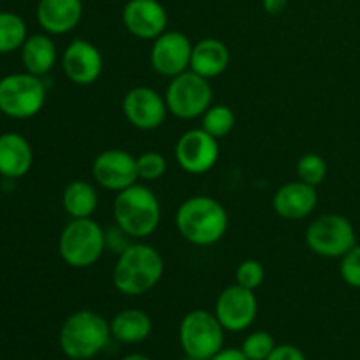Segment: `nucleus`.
Masks as SVG:
<instances>
[{
	"label": "nucleus",
	"instance_id": "obj_1",
	"mask_svg": "<svg viewBox=\"0 0 360 360\" xmlns=\"http://www.w3.org/2000/svg\"><path fill=\"white\" fill-rule=\"evenodd\" d=\"M164 259L146 243H132L122 253L112 269V283L123 295L137 297L158 285L164 276Z\"/></svg>",
	"mask_w": 360,
	"mask_h": 360
},
{
	"label": "nucleus",
	"instance_id": "obj_15",
	"mask_svg": "<svg viewBox=\"0 0 360 360\" xmlns=\"http://www.w3.org/2000/svg\"><path fill=\"white\" fill-rule=\"evenodd\" d=\"M62 69L67 79L79 86L94 84L104 69L101 49L90 41L76 39L65 48L62 55Z\"/></svg>",
	"mask_w": 360,
	"mask_h": 360
},
{
	"label": "nucleus",
	"instance_id": "obj_26",
	"mask_svg": "<svg viewBox=\"0 0 360 360\" xmlns=\"http://www.w3.org/2000/svg\"><path fill=\"white\" fill-rule=\"evenodd\" d=\"M297 178L311 186L322 185L327 176V162L319 153H304L297 162Z\"/></svg>",
	"mask_w": 360,
	"mask_h": 360
},
{
	"label": "nucleus",
	"instance_id": "obj_23",
	"mask_svg": "<svg viewBox=\"0 0 360 360\" xmlns=\"http://www.w3.org/2000/svg\"><path fill=\"white\" fill-rule=\"evenodd\" d=\"M62 206L70 218H91L98 206L97 190L91 183L76 179L63 190Z\"/></svg>",
	"mask_w": 360,
	"mask_h": 360
},
{
	"label": "nucleus",
	"instance_id": "obj_4",
	"mask_svg": "<svg viewBox=\"0 0 360 360\" xmlns=\"http://www.w3.org/2000/svg\"><path fill=\"white\" fill-rule=\"evenodd\" d=\"M111 338V323L101 313L79 309L67 316L58 341L67 359L90 360L108 347Z\"/></svg>",
	"mask_w": 360,
	"mask_h": 360
},
{
	"label": "nucleus",
	"instance_id": "obj_11",
	"mask_svg": "<svg viewBox=\"0 0 360 360\" xmlns=\"http://www.w3.org/2000/svg\"><path fill=\"white\" fill-rule=\"evenodd\" d=\"M91 178L104 190H111L116 193L122 192L136 185L139 179L137 158L120 148L104 150L95 157L91 164Z\"/></svg>",
	"mask_w": 360,
	"mask_h": 360
},
{
	"label": "nucleus",
	"instance_id": "obj_21",
	"mask_svg": "<svg viewBox=\"0 0 360 360\" xmlns=\"http://www.w3.org/2000/svg\"><path fill=\"white\" fill-rule=\"evenodd\" d=\"M56 58H58L56 44L49 35H30L21 46V62L25 70L34 76L41 77L48 74L55 67Z\"/></svg>",
	"mask_w": 360,
	"mask_h": 360
},
{
	"label": "nucleus",
	"instance_id": "obj_25",
	"mask_svg": "<svg viewBox=\"0 0 360 360\" xmlns=\"http://www.w3.org/2000/svg\"><path fill=\"white\" fill-rule=\"evenodd\" d=\"M236 125V115L229 105H211L202 115V129L217 139L227 137Z\"/></svg>",
	"mask_w": 360,
	"mask_h": 360
},
{
	"label": "nucleus",
	"instance_id": "obj_6",
	"mask_svg": "<svg viewBox=\"0 0 360 360\" xmlns=\"http://www.w3.org/2000/svg\"><path fill=\"white\" fill-rule=\"evenodd\" d=\"M46 102V86L30 72L0 77V112L9 118L27 120L37 115Z\"/></svg>",
	"mask_w": 360,
	"mask_h": 360
},
{
	"label": "nucleus",
	"instance_id": "obj_13",
	"mask_svg": "<svg viewBox=\"0 0 360 360\" xmlns=\"http://www.w3.org/2000/svg\"><path fill=\"white\" fill-rule=\"evenodd\" d=\"M193 44L181 32L165 30L160 37L153 41L151 48V67L155 72L164 77H176L190 70Z\"/></svg>",
	"mask_w": 360,
	"mask_h": 360
},
{
	"label": "nucleus",
	"instance_id": "obj_17",
	"mask_svg": "<svg viewBox=\"0 0 360 360\" xmlns=\"http://www.w3.org/2000/svg\"><path fill=\"white\" fill-rule=\"evenodd\" d=\"M319 204V193L316 186L301 181L285 183L276 190L273 197V210L283 220H302L308 218L315 211Z\"/></svg>",
	"mask_w": 360,
	"mask_h": 360
},
{
	"label": "nucleus",
	"instance_id": "obj_29",
	"mask_svg": "<svg viewBox=\"0 0 360 360\" xmlns=\"http://www.w3.org/2000/svg\"><path fill=\"white\" fill-rule=\"evenodd\" d=\"M266 280V269L259 260H245L236 269V283L248 290H257Z\"/></svg>",
	"mask_w": 360,
	"mask_h": 360
},
{
	"label": "nucleus",
	"instance_id": "obj_2",
	"mask_svg": "<svg viewBox=\"0 0 360 360\" xmlns=\"http://www.w3.org/2000/svg\"><path fill=\"white\" fill-rule=\"evenodd\" d=\"M176 229L183 239L195 246L217 245L229 229V214L217 199L195 195L176 211Z\"/></svg>",
	"mask_w": 360,
	"mask_h": 360
},
{
	"label": "nucleus",
	"instance_id": "obj_20",
	"mask_svg": "<svg viewBox=\"0 0 360 360\" xmlns=\"http://www.w3.org/2000/svg\"><path fill=\"white\" fill-rule=\"evenodd\" d=\"M229 62H231V53L227 46L218 39L206 37L193 44L190 70L206 79H213L227 70Z\"/></svg>",
	"mask_w": 360,
	"mask_h": 360
},
{
	"label": "nucleus",
	"instance_id": "obj_24",
	"mask_svg": "<svg viewBox=\"0 0 360 360\" xmlns=\"http://www.w3.org/2000/svg\"><path fill=\"white\" fill-rule=\"evenodd\" d=\"M27 23L14 13H0V55L21 49L27 41Z\"/></svg>",
	"mask_w": 360,
	"mask_h": 360
},
{
	"label": "nucleus",
	"instance_id": "obj_31",
	"mask_svg": "<svg viewBox=\"0 0 360 360\" xmlns=\"http://www.w3.org/2000/svg\"><path fill=\"white\" fill-rule=\"evenodd\" d=\"M267 360H308L302 350H299L294 345H280L273 350V354L267 357Z\"/></svg>",
	"mask_w": 360,
	"mask_h": 360
},
{
	"label": "nucleus",
	"instance_id": "obj_35",
	"mask_svg": "<svg viewBox=\"0 0 360 360\" xmlns=\"http://www.w3.org/2000/svg\"><path fill=\"white\" fill-rule=\"evenodd\" d=\"M183 360H204V359H195V357H188V355H186V357Z\"/></svg>",
	"mask_w": 360,
	"mask_h": 360
},
{
	"label": "nucleus",
	"instance_id": "obj_10",
	"mask_svg": "<svg viewBox=\"0 0 360 360\" xmlns=\"http://www.w3.org/2000/svg\"><path fill=\"white\" fill-rule=\"evenodd\" d=\"M174 157L179 167L188 174H206L217 165L220 157L218 139L206 130H186L174 146Z\"/></svg>",
	"mask_w": 360,
	"mask_h": 360
},
{
	"label": "nucleus",
	"instance_id": "obj_8",
	"mask_svg": "<svg viewBox=\"0 0 360 360\" xmlns=\"http://www.w3.org/2000/svg\"><path fill=\"white\" fill-rule=\"evenodd\" d=\"M164 97L171 115L179 120H193L202 116L211 108L213 88L210 79L186 70L172 77Z\"/></svg>",
	"mask_w": 360,
	"mask_h": 360
},
{
	"label": "nucleus",
	"instance_id": "obj_28",
	"mask_svg": "<svg viewBox=\"0 0 360 360\" xmlns=\"http://www.w3.org/2000/svg\"><path fill=\"white\" fill-rule=\"evenodd\" d=\"M167 171V160L158 151H144L137 157V174L143 181H157Z\"/></svg>",
	"mask_w": 360,
	"mask_h": 360
},
{
	"label": "nucleus",
	"instance_id": "obj_32",
	"mask_svg": "<svg viewBox=\"0 0 360 360\" xmlns=\"http://www.w3.org/2000/svg\"><path fill=\"white\" fill-rule=\"evenodd\" d=\"M210 360H250L243 354L241 348H221L218 354H214Z\"/></svg>",
	"mask_w": 360,
	"mask_h": 360
},
{
	"label": "nucleus",
	"instance_id": "obj_19",
	"mask_svg": "<svg viewBox=\"0 0 360 360\" xmlns=\"http://www.w3.org/2000/svg\"><path fill=\"white\" fill-rule=\"evenodd\" d=\"M32 164L34 151L21 134L6 132L0 136V176L7 179L23 178Z\"/></svg>",
	"mask_w": 360,
	"mask_h": 360
},
{
	"label": "nucleus",
	"instance_id": "obj_18",
	"mask_svg": "<svg viewBox=\"0 0 360 360\" xmlns=\"http://www.w3.org/2000/svg\"><path fill=\"white\" fill-rule=\"evenodd\" d=\"M37 23L48 34L63 35L72 32L83 18V2L81 0H39Z\"/></svg>",
	"mask_w": 360,
	"mask_h": 360
},
{
	"label": "nucleus",
	"instance_id": "obj_27",
	"mask_svg": "<svg viewBox=\"0 0 360 360\" xmlns=\"http://www.w3.org/2000/svg\"><path fill=\"white\" fill-rule=\"evenodd\" d=\"M274 348H276L274 338L269 333H264V330L248 334L241 345L243 354L250 360H267Z\"/></svg>",
	"mask_w": 360,
	"mask_h": 360
},
{
	"label": "nucleus",
	"instance_id": "obj_9",
	"mask_svg": "<svg viewBox=\"0 0 360 360\" xmlns=\"http://www.w3.org/2000/svg\"><path fill=\"white\" fill-rule=\"evenodd\" d=\"M306 245L313 253L326 259H341L357 245L352 221L343 214H322L308 225Z\"/></svg>",
	"mask_w": 360,
	"mask_h": 360
},
{
	"label": "nucleus",
	"instance_id": "obj_16",
	"mask_svg": "<svg viewBox=\"0 0 360 360\" xmlns=\"http://www.w3.org/2000/svg\"><path fill=\"white\" fill-rule=\"evenodd\" d=\"M123 25L137 39L155 41L167 28V11L158 0H127Z\"/></svg>",
	"mask_w": 360,
	"mask_h": 360
},
{
	"label": "nucleus",
	"instance_id": "obj_12",
	"mask_svg": "<svg viewBox=\"0 0 360 360\" xmlns=\"http://www.w3.org/2000/svg\"><path fill=\"white\" fill-rule=\"evenodd\" d=\"M259 302L253 290L234 283L225 288L214 304V316L229 333H243L257 319Z\"/></svg>",
	"mask_w": 360,
	"mask_h": 360
},
{
	"label": "nucleus",
	"instance_id": "obj_14",
	"mask_svg": "<svg viewBox=\"0 0 360 360\" xmlns=\"http://www.w3.org/2000/svg\"><path fill=\"white\" fill-rule=\"evenodd\" d=\"M122 108L127 122L139 130L158 129L169 112L164 95L150 86H136L127 91Z\"/></svg>",
	"mask_w": 360,
	"mask_h": 360
},
{
	"label": "nucleus",
	"instance_id": "obj_30",
	"mask_svg": "<svg viewBox=\"0 0 360 360\" xmlns=\"http://www.w3.org/2000/svg\"><path fill=\"white\" fill-rule=\"evenodd\" d=\"M341 278L347 285L360 288V246L355 245L350 252L341 257L340 264Z\"/></svg>",
	"mask_w": 360,
	"mask_h": 360
},
{
	"label": "nucleus",
	"instance_id": "obj_5",
	"mask_svg": "<svg viewBox=\"0 0 360 360\" xmlns=\"http://www.w3.org/2000/svg\"><path fill=\"white\" fill-rule=\"evenodd\" d=\"M105 246L104 229L94 218H72L60 234L58 252L69 267L86 269L97 264Z\"/></svg>",
	"mask_w": 360,
	"mask_h": 360
},
{
	"label": "nucleus",
	"instance_id": "obj_34",
	"mask_svg": "<svg viewBox=\"0 0 360 360\" xmlns=\"http://www.w3.org/2000/svg\"><path fill=\"white\" fill-rule=\"evenodd\" d=\"M120 360H151L148 355H143V354H130V355H125L123 359Z\"/></svg>",
	"mask_w": 360,
	"mask_h": 360
},
{
	"label": "nucleus",
	"instance_id": "obj_33",
	"mask_svg": "<svg viewBox=\"0 0 360 360\" xmlns=\"http://www.w3.org/2000/svg\"><path fill=\"white\" fill-rule=\"evenodd\" d=\"M287 4H288V0H262V6H264V9H266V13L273 14V16L283 13L285 7H287Z\"/></svg>",
	"mask_w": 360,
	"mask_h": 360
},
{
	"label": "nucleus",
	"instance_id": "obj_36",
	"mask_svg": "<svg viewBox=\"0 0 360 360\" xmlns=\"http://www.w3.org/2000/svg\"><path fill=\"white\" fill-rule=\"evenodd\" d=\"M0 115H2V112H0Z\"/></svg>",
	"mask_w": 360,
	"mask_h": 360
},
{
	"label": "nucleus",
	"instance_id": "obj_3",
	"mask_svg": "<svg viewBox=\"0 0 360 360\" xmlns=\"http://www.w3.org/2000/svg\"><path fill=\"white\" fill-rule=\"evenodd\" d=\"M112 217L130 239H146L160 225L162 207L153 190L136 183L116 193Z\"/></svg>",
	"mask_w": 360,
	"mask_h": 360
},
{
	"label": "nucleus",
	"instance_id": "obj_7",
	"mask_svg": "<svg viewBox=\"0 0 360 360\" xmlns=\"http://www.w3.org/2000/svg\"><path fill=\"white\" fill-rule=\"evenodd\" d=\"M225 329L214 313L193 309L186 313L179 326V345L188 357L210 360L224 348Z\"/></svg>",
	"mask_w": 360,
	"mask_h": 360
},
{
	"label": "nucleus",
	"instance_id": "obj_22",
	"mask_svg": "<svg viewBox=\"0 0 360 360\" xmlns=\"http://www.w3.org/2000/svg\"><path fill=\"white\" fill-rule=\"evenodd\" d=\"M153 330L150 315L143 309H123L111 320V336L123 345H137L148 340Z\"/></svg>",
	"mask_w": 360,
	"mask_h": 360
}]
</instances>
